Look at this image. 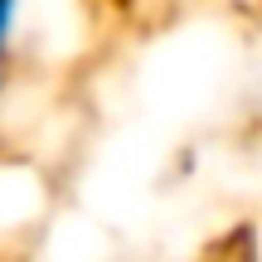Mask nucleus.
I'll use <instances>...</instances> for the list:
<instances>
[{
    "instance_id": "obj_2",
    "label": "nucleus",
    "mask_w": 262,
    "mask_h": 262,
    "mask_svg": "<svg viewBox=\"0 0 262 262\" xmlns=\"http://www.w3.org/2000/svg\"><path fill=\"white\" fill-rule=\"evenodd\" d=\"M204 262H257V248H253V233L248 228H238V233H228L224 243L209 248Z\"/></svg>"
},
{
    "instance_id": "obj_3",
    "label": "nucleus",
    "mask_w": 262,
    "mask_h": 262,
    "mask_svg": "<svg viewBox=\"0 0 262 262\" xmlns=\"http://www.w3.org/2000/svg\"><path fill=\"white\" fill-rule=\"evenodd\" d=\"M10 88H15V68L0 63V122H5V107H10Z\"/></svg>"
},
{
    "instance_id": "obj_1",
    "label": "nucleus",
    "mask_w": 262,
    "mask_h": 262,
    "mask_svg": "<svg viewBox=\"0 0 262 262\" xmlns=\"http://www.w3.org/2000/svg\"><path fill=\"white\" fill-rule=\"evenodd\" d=\"M29 29V0H0V63H15Z\"/></svg>"
},
{
    "instance_id": "obj_5",
    "label": "nucleus",
    "mask_w": 262,
    "mask_h": 262,
    "mask_svg": "<svg viewBox=\"0 0 262 262\" xmlns=\"http://www.w3.org/2000/svg\"><path fill=\"white\" fill-rule=\"evenodd\" d=\"M248 5H253V10H257V15H262V0H248Z\"/></svg>"
},
{
    "instance_id": "obj_4",
    "label": "nucleus",
    "mask_w": 262,
    "mask_h": 262,
    "mask_svg": "<svg viewBox=\"0 0 262 262\" xmlns=\"http://www.w3.org/2000/svg\"><path fill=\"white\" fill-rule=\"evenodd\" d=\"M112 262H146V257H112Z\"/></svg>"
}]
</instances>
